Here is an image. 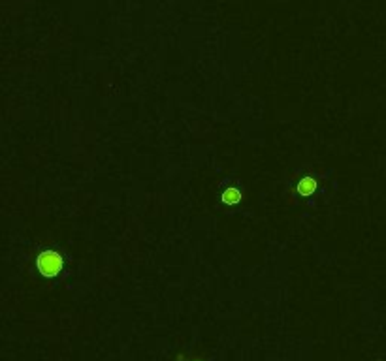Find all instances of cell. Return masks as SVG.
Wrapping results in <instances>:
<instances>
[{
    "mask_svg": "<svg viewBox=\"0 0 386 361\" xmlns=\"http://www.w3.org/2000/svg\"><path fill=\"white\" fill-rule=\"evenodd\" d=\"M36 265H38V269H40V273L44 277H55L62 269V258H60L59 252H41L38 260H36Z\"/></svg>",
    "mask_w": 386,
    "mask_h": 361,
    "instance_id": "6da1fadb",
    "label": "cell"
},
{
    "mask_svg": "<svg viewBox=\"0 0 386 361\" xmlns=\"http://www.w3.org/2000/svg\"><path fill=\"white\" fill-rule=\"evenodd\" d=\"M315 188H316L315 179H311V177H305V179L299 180L298 192H299V194H304V196H311V194L315 192Z\"/></svg>",
    "mask_w": 386,
    "mask_h": 361,
    "instance_id": "7a4b0ae2",
    "label": "cell"
},
{
    "mask_svg": "<svg viewBox=\"0 0 386 361\" xmlns=\"http://www.w3.org/2000/svg\"><path fill=\"white\" fill-rule=\"evenodd\" d=\"M223 199H224V204L234 205V204H238V201L241 199V194H240V190H238V188H228V190H224Z\"/></svg>",
    "mask_w": 386,
    "mask_h": 361,
    "instance_id": "3957f363",
    "label": "cell"
}]
</instances>
